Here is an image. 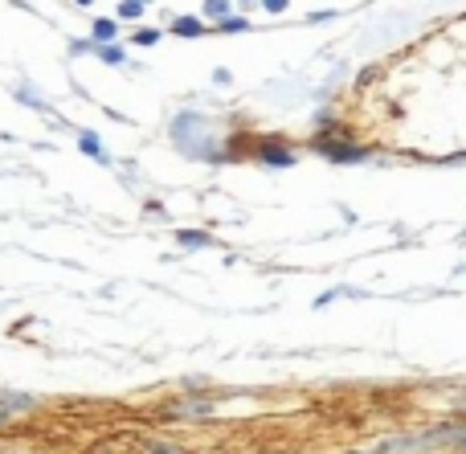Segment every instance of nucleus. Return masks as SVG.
<instances>
[{
  "instance_id": "obj_8",
  "label": "nucleus",
  "mask_w": 466,
  "mask_h": 454,
  "mask_svg": "<svg viewBox=\"0 0 466 454\" xmlns=\"http://www.w3.org/2000/svg\"><path fill=\"white\" fill-rule=\"evenodd\" d=\"M160 41V29H139L135 33V46H156Z\"/></svg>"
},
{
  "instance_id": "obj_9",
  "label": "nucleus",
  "mask_w": 466,
  "mask_h": 454,
  "mask_svg": "<svg viewBox=\"0 0 466 454\" xmlns=\"http://www.w3.org/2000/svg\"><path fill=\"white\" fill-rule=\"evenodd\" d=\"M151 454H184V450H172V442H148Z\"/></svg>"
},
{
  "instance_id": "obj_2",
  "label": "nucleus",
  "mask_w": 466,
  "mask_h": 454,
  "mask_svg": "<svg viewBox=\"0 0 466 454\" xmlns=\"http://www.w3.org/2000/svg\"><path fill=\"white\" fill-rule=\"evenodd\" d=\"M90 37H94V46H115L119 21H111V16H99V21L90 25Z\"/></svg>"
},
{
  "instance_id": "obj_1",
  "label": "nucleus",
  "mask_w": 466,
  "mask_h": 454,
  "mask_svg": "<svg viewBox=\"0 0 466 454\" xmlns=\"http://www.w3.org/2000/svg\"><path fill=\"white\" fill-rule=\"evenodd\" d=\"M172 418H213V401H205V397H197V401H176V406H172Z\"/></svg>"
},
{
  "instance_id": "obj_6",
  "label": "nucleus",
  "mask_w": 466,
  "mask_h": 454,
  "mask_svg": "<svg viewBox=\"0 0 466 454\" xmlns=\"http://www.w3.org/2000/svg\"><path fill=\"white\" fill-rule=\"evenodd\" d=\"M217 29H221V33H242V29H250V21H246V16H237V13H229L221 25H217Z\"/></svg>"
},
{
  "instance_id": "obj_7",
  "label": "nucleus",
  "mask_w": 466,
  "mask_h": 454,
  "mask_svg": "<svg viewBox=\"0 0 466 454\" xmlns=\"http://www.w3.org/2000/svg\"><path fill=\"white\" fill-rule=\"evenodd\" d=\"M205 16H221V21H225V16H229V4H225V0H209V4H205Z\"/></svg>"
},
{
  "instance_id": "obj_13",
  "label": "nucleus",
  "mask_w": 466,
  "mask_h": 454,
  "mask_svg": "<svg viewBox=\"0 0 466 454\" xmlns=\"http://www.w3.org/2000/svg\"><path fill=\"white\" fill-rule=\"evenodd\" d=\"M9 418H13V413H4V409H0V426H9Z\"/></svg>"
},
{
  "instance_id": "obj_12",
  "label": "nucleus",
  "mask_w": 466,
  "mask_h": 454,
  "mask_svg": "<svg viewBox=\"0 0 466 454\" xmlns=\"http://www.w3.org/2000/svg\"><path fill=\"white\" fill-rule=\"evenodd\" d=\"M454 406H458V413H466V389L458 393V397H454Z\"/></svg>"
},
{
  "instance_id": "obj_11",
  "label": "nucleus",
  "mask_w": 466,
  "mask_h": 454,
  "mask_svg": "<svg viewBox=\"0 0 466 454\" xmlns=\"http://www.w3.org/2000/svg\"><path fill=\"white\" fill-rule=\"evenodd\" d=\"M119 16H143V4H119Z\"/></svg>"
},
{
  "instance_id": "obj_4",
  "label": "nucleus",
  "mask_w": 466,
  "mask_h": 454,
  "mask_svg": "<svg viewBox=\"0 0 466 454\" xmlns=\"http://www.w3.org/2000/svg\"><path fill=\"white\" fill-rule=\"evenodd\" d=\"M172 33H180V37H200L205 25H200V16H180V21H172Z\"/></svg>"
},
{
  "instance_id": "obj_10",
  "label": "nucleus",
  "mask_w": 466,
  "mask_h": 454,
  "mask_svg": "<svg viewBox=\"0 0 466 454\" xmlns=\"http://www.w3.org/2000/svg\"><path fill=\"white\" fill-rule=\"evenodd\" d=\"M209 238L205 233H180V246H205Z\"/></svg>"
},
{
  "instance_id": "obj_3",
  "label": "nucleus",
  "mask_w": 466,
  "mask_h": 454,
  "mask_svg": "<svg viewBox=\"0 0 466 454\" xmlns=\"http://www.w3.org/2000/svg\"><path fill=\"white\" fill-rule=\"evenodd\" d=\"M78 147H82L90 160H107V147H102V139L94 131H78Z\"/></svg>"
},
{
  "instance_id": "obj_5",
  "label": "nucleus",
  "mask_w": 466,
  "mask_h": 454,
  "mask_svg": "<svg viewBox=\"0 0 466 454\" xmlns=\"http://www.w3.org/2000/svg\"><path fill=\"white\" fill-rule=\"evenodd\" d=\"M94 53H99L107 65H123L127 62V53H123V46H94Z\"/></svg>"
}]
</instances>
